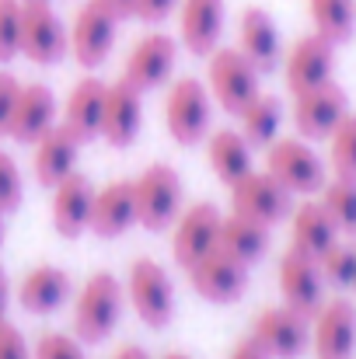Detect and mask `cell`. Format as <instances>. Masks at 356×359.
I'll list each match as a JSON object with an SVG mask.
<instances>
[{
	"instance_id": "1",
	"label": "cell",
	"mask_w": 356,
	"mask_h": 359,
	"mask_svg": "<svg viewBox=\"0 0 356 359\" xmlns=\"http://www.w3.org/2000/svg\"><path fill=\"white\" fill-rule=\"evenodd\" d=\"M265 171L290 192V196H318L329 182V168L322 154L304 136H276L265 147Z\"/></svg>"
},
{
	"instance_id": "2",
	"label": "cell",
	"mask_w": 356,
	"mask_h": 359,
	"mask_svg": "<svg viewBox=\"0 0 356 359\" xmlns=\"http://www.w3.org/2000/svg\"><path fill=\"white\" fill-rule=\"evenodd\" d=\"M122 304H126V286L112 272H95L74 300V335L84 346L105 342L122 318Z\"/></svg>"
},
{
	"instance_id": "3",
	"label": "cell",
	"mask_w": 356,
	"mask_h": 359,
	"mask_svg": "<svg viewBox=\"0 0 356 359\" xmlns=\"http://www.w3.org/2000/svg\"><path fill=\"white\" fill-rule=\"evenodd\" d=\"M133 210H136V224L150 234L168 231L182 206V175L171 164H147L136 178H133Z\"/></svg>"
},
{
	"instance_id": "4",
	"label": "cell",
	"mask_w": 356,
	"mask_h": 359,
	"mask_svg": "<svg viewBox=\"0 0 356 359\" xmlns=\"http://www.w3.org/2000/svg\"><path fill=\"white\" fill-rule=\"evenodd\" d=\"M258 81H262V74L251 67V60L237 46L235 49L231 46H217L206 56V91H210L213 105H220L231 116H237L251 98L262 95Z\"/></svg>"
},
{
	"instance_id": "5",
	"label": "cell",
	"mask_w": 356,
	"mask_h": 359,
	"mask_svg": "<svg viewBox=\"0 0 356 359\" xmlns=\"http://www.w3.org/2000/svg\"><path fill=\"white\" fill-rule=\"evenodd\" d=\"M210 119H213V98L206 84L196 77H178L164 98L168 136L182 147H196L210 136Z\"/></svg>"
},
{
	"instance_id": "6",
	"label": "cell",
	"mask_w": 356,
	"mask_h": 359,
	"mask_svg": "<svg viewBox=\"0 0 356 359\" xmlns=\"http://www.w3.org/2000/svg\"><path fill=\"white\" fill-rule=\"evenodd\" d=\"M119 18L105 0H84L67 28L70 35V56L84 67V70H98L119 39Z\"/></svg>"
},
{
	"instance_id": "7",
	"label": "cell",
	"mask_w": 356,
	"mask_h": 359,
	"mask_svg": "<svg viewBox=\"0 0 356 359\" xmlns=\"http://www.w3.org/2000/svg\"><path fill=\"white\" fill-rule=\"evenodd\" d=\"M126 300L147 328H168L175 314V286L157 258H136L126 276Z\"/></svg>"
},
{
	"instance_id": "8",
	"label": "cell",
	"mask_w": 356,
	"mask_h": 359,
	"mask_svg": "<svg viewBox=\"0 0 356 359\" xmlns=\"http://www.w3.org/2000/svg\"><path fill=\"white\" fill-rule=\"evenodd\" d=\"M248 339L269 359H297L311 346V318L286 304H272L255 314Z\"/></svg>"
},
{
	"instance_id": "9",
	"label": "cell",
	"mask_w": 356,
	"mask_h": 359,
	"mask_svg": "<svg viewBox=\"0 0 356 359\" xmlns=\"http://www.w3.org/2000/svg\"><path fill=\"white\" fill-rule=\"evenodd\" d=\"M70 53V35L49 0L21 4V56L35 67H56Z\"/></svg>"
},
{
	"instance_id": "10",
	"label": "cell",
	"mask_w": 356,
	"mask_h": 359,
	"mask_svg": "<svg viewBox=\"0 0 356 359\" xmlns=\"http://www.w3.org/2000/svg\"><path fill=\"white\" fill-rule=\"evenodd\" d=\"M231 189V213L237 217H248L255 224H265V227H276L290 217L294 210V196L262 168V171H248L244 178H237Z\"/></svg>"
},
{
	"instance_id": "11",
	"label": "cell",
	"mask_w": 356,
	"mask_h": 359,
	"mask_svg": "<svg viewBox=\"0 0 356 359\" xmlns=\"http://www.w3.org/2000/svg\"><path fill=\"white\" fill-rule=\"evenodd\" d=\"M220 220L224 213L210 199H199L178 213V220L171 224V255L182 269H192L199 258H206L217 248Z\"/></svg>"
},
{
	"instance_id": "12",
	"label": "cell",
	"mask_w": 356,
	"mask_h": 359,
	"mask_svg": "<svg viewBox=\"0 0 356 359\" xmlns=\"http://www.w3.org/2000/svg\"><path fill=\"white\" fill-rule=\"evenodd\" d=\"M175 63H178V39L168 32H147L126 53L122 81H129L136 91H154L175 74Z\"/></svg>"
},
{
	"instance_id": "13",
	"label": "cell",
	"mask_w": 356,
	"mask_h": 359,
	"mask_svg": "<svg viewBox=\"0 0 356 359\" xmlns=\"http://www.w3.org/2000/svg\"><path fill=\"white\" fill-rule=\"evenodd\" d=\"M332 70H336V46L322 39L318 32L301 35L283 56V81L290 95H304L329 84Z\"/></svg>"
},
{
	"instance_id": "14",
	"label": "cell",
	"mask_w": 356,
	"mask_h": 359,
	"mask_svg": "<svg viewBox=\"0 0 356 359\" xmlns=\"http://www.w3.org/2000/svg\"><path fill=\"white\" fill-rule=\"evenodd\" d=\"M346 112H350L346 91L336 81H329V84H322L315 91L294 95V112L290 116H294L297 136H304V140L315 143V140H329L332 129L346 119Z\"/></svg>"
},
{
	"instance_id": "15",
	"label": "cell",
	"mask_w": 356,
	"mask_h": 359,
	"mask_svg": "<svg viewBox=\"0 0 356 359\" xmlns=\"http://www.w3.org/2000/svg\"><path fill=\"white\" fill-rule=\"evenodd\" d=\"M279 293H283V304L315 318L318 307L325 304V276H322V265L318 258L304 255V251H294L286 248L283 258H279Z\"/></svg>"
},
{
	"instance_id": "16",
	"label": "cell",
	"mask_w": 356,
	"mask_h": 359,
	"mask_svg": "<svg viewBox=\"0 0 356 359\" xmlns=\"http://www.w3.org/2000/svg\"><path fill=\"white\" fill-rule=\"evenodd\" d=\"M311 349L318 359H353L356 353V304L346 297L325 300L311 318Z\"/></svg>"
},
{
	"instance_id": "17",
	"label": "cell",
	"mask_w": 356,
	"mask_h": 359,
	"mask_svg": "<svg viewBox=\"0 0 356 359\" xmlns=\"http://www.w3.org/2000/svg\"><path fill=\"white\" fill-rule=\"evenodd\" d=\"M185 272H189L192 290H196L203 300H210V304H235V300L244 297V290H248V265L231 258V255L220 251V248H213L206 258H199V262H196L192 269H185Z\"/></svg>"
},
{
	"instance_id": "18",
	"label": "cell",
	"mask_w": 356,
	"mask_h": 359,
	"mask_svg": "<svg viewBox=\"0 0 356 359\" xmlns=\"http://www.w3.org/2000/svg\"><path fill=\"white\" fill-rule=\"evenodd\" d=\"M143 126V91H136L129 81L105 84V109H102V140L109 147H133Z\"/></svg>"
},
{
	"instance_id": "19",
	"label": "cell",
	"mask_w": 356,
	"mask_h": 359,
	"mask_svg": "<svg viewBox=\"0 0 356 359\" xmlns=\"http://www.w3.org/2000/svg\"><path fill=\"white\" fill-rule=\"evenodd\" d=\"M237 49L251 60L258 74H272L283 60V42L272 14L265 7H244L237 18Z\"/></svg>"
},
{
	"instance_id": "20",
	"label": "cell",
	"mask_w": 356,
	"mask_h": 359,
	"mask_svg": "<svg viewBox=\"0 0 356 359\" xmlns=\"http://www.w3.org/2000/svg\"><path fill=\"white\" fill-rule=\"evenodd\" d=\"M91 203H95V185L88 182V175H81V171L67 175L53 189V203H49V217H53L56 234L67 241L81 238L91 224Z\"/></svg>"
},
{
	"instance_id": "21",
	"label": "cell",
	"mask_w": 356,
	"mask_h": 359,
	"mask_svg": "<svg viewBox=\"0 0 356 359\" xmlns=\"http://www.w3.org/2000/svg\"><path fill=\"white\" fill-rule=\"evenodd\" d=\"M35 161H32V171H35V182L42 189H56L67 175H74L77 168V150H81V140L63 126V122H53L35 143Z\"/></svg>"
},
{
	"instance_id": "22",
	"label": "cell",
	"mask_w": 356,
	"mask_h": 359,
	"mask_svg": "<svg viewBox=\"0 0 356 359\" xmlns=\"http://www.w3.org/2000/svg\"><path fill=\"white\" fill-rule=\"evenodd\" d=\"M224 35V0H178V42L192 56H210Z\"/></svg>"
},
{
	"instance_id": "23",
	"label": "cell",
	"mask_w": 356,
	"mask_h": 359,
	"mask_svg": "<svg viewBox=\"0 0 356 359\" xmlns=\"http://www.w3.org/2000/svg\"><path fill=\"white\" fill-rule=\"evenodd\" d=\"M286 220H290V248L294 251H304L311 258H322L332 244H339V227H336V220L329 217V210L322 206L318 196L301 199L290 210Z\"/></svg>"
},
{
	"instance_id": "24",
	"label": "cell",
	"mask_w": 356,
	"mask_h": 359,
	"mask_svg": "<svg viewBox=\"0 0 356 359\" xmlns=\"http://www.w3.org/2000/svg\"><path fill=\"white\" fill-rule=\"evenodd\" d=\"M56 122V95L32 81V84H21L18 91V102H14V112H11V122H7V136L21 147L35 143L49 126Z\"/></svg>"
},
{
	"instance_id": "25",
	"label": "cell",
	"mask_w": 356,
	"mask_h": 359,
	"mask_svg": "<svg viewBox=\"0 0 356 359\" xmlns=\"http://www.w3.org/2000/svg\"><path fill=\"white\" fill-rule=\"evenodd\" d=\"M74 297V279L60 265H35L18 283V304L28 314H56Z\"/></svg>"
},
{
	"instance_id": "26",
	"label": "cell",
	"mask_w": 356,
	"mask_h": 359,
	"mask_svg": "<svg viewBox=\"0 0 356 359\" xmlns=\"http://www.w3.org/2000/svg\"><path fill=\"white\" fill-rule=\"evenodd\" d=\"M136 224V210H133V182L116 178L102 189H95V203H91V224L88 231L95 238H122L129 227Z\"/></svg>"
},
{
	"instance_id": "27",
	"label": "cell",
	"mask_w": 356,
	"mask_h": 359,
	"mask_svg": "<svg viewBox=\"0 0 356 359\" xmlns=\"http://www.w3.org/2000/svg\"><path fill=\"white\" fill-rule=\"evenodd\" d=\"M102 109H105V81H98V77H81L74 88H70V95H67V102H63V126L81 140V147L84 143H91V140H98L102 136Z\"/></svg>"
},
{
	"instance_id": "28",
	"label": "cell",
	"mask_w": 356,
	"mask_h": 359,
	"mask_svg": "<svg viewBox=\"0 0 356 359\" xmlns=\"http://www.w3.org/2000/svg\"><path fill=\"white\" fill-rule=\"evenodd\" d=\"M203 143H206L210 171L224 185H235L237 178H244L251 171V147L241 136V129H210V136Z\"/></svg>"
},
{
	"instance_id": "29",
	"label": "cell",
	"mask_w": 356,
	"mask_h": 359,
	"mask_svg": "<svg viewBox=\"0 0 356 359\" xmlns=\"http://www.w3.org/2000/svg\"><path fill=\"white\" fill-rule=\"evenodd\" d=\"M217 248L228 251L231 258L244 262L248 269L269 251V227L265 224H255L248 217H224L220 220V234H217Z\"/></svg>"
},
{
	"instance_id": "30",
	"label": "cell",
	"mask_w": 356,
	"mask_h": 359,
	"mask_svg": "<svg viewBox=\"0 0 356 359\" xmlns=\"http://www.w3.org/2000/svg\"><path fill=\"white\" fill-rule=\"evenodd\" d=\"M237 122H241V136L248 140V147H269L276 136H279V126H283V105L279 98L272 95H258L251 98L241 112H237Z\"/></svg>"
},
{
	"instance_id": "31",
	"label": "cell",
	"mask_w": 356,
	"mask_h": 359,
	"mask_svg": "<svg viewBox=\"0 0 356 359\" xmlns=\"http://www.w3.org/2000/svg\"><path fill=\"white\" fill-rule=\"evenodd\" d=\"M311 25L332 46L350 42L356 32V0H308Z\"/></svg>"
},
{
	"instance_id": "32",
	"label": "cell",
	"mask_w": 356,
	"mask_h": 359,
	"mask_svg": "<svg viewBox=\"0 0 356 359\" xmlns=\"http://www.w3.org/2000/svg\"><path fill=\"white\" fill-rule=\"evenodd\" d=\"M322 206L329 210V217L336 220L339 234L356 238V178H329L325 189L318 192Z\"/></svg>"
},
{
	"instance_id": "33",
	"label": "cell",
	"mask_w": 356,
	"mask_h": 359,
	"mask_svg": "<svg viewBox=\"0 0 356 359\" xmlns=\"http://www.w3.org/2000/svg\"><path fill=\"white\" fill-rule=\"evenodd\" d=\"M329 164L339 178H356V112H346L329 136Z\"/></svg>"
},
{
	"instance_id": "34",
	"label": "cell",
	"mask_w": 356,
	"mask_h": 359,
	"mask_svg": "<svg viewBox=\"0 0 356 359\" xmlns=\"http://www.w3.org/2000/svg\"><path fill=\"white\" fill-rule=\"evenodd\" d=\"M318 265H322V276H325L329 286H336V290H353L356 286V248L353 244H332L318 258Z\"/></svg>"
},
{
	"instance_id": "35",
	"label": "cell",
	"mask_w": 356,
	"mask_h": 359,
	"mask_svg": "<svg viewBox=\"0 0 356 359\" xmlns=\"http://www.w3.org/2000/svg\"><path fill=\"white\" fill-rule=\"evenodd\" d=\"M21 56V0H0V67Z\"/></svg>"
},
{
	"instance_id": "36",
	"label": "cell",
	"mask_w": 356,
	"mask_h": 359,
	"mask_svg": "<svg viewBox=\"0 0 356 359\" xmlns=\"http://www.w3.org/2000/svg\"><path fill=\"white\" fill-rule=\"evenodd\" d=\"M32 359H88L84 342L67 332H42L32 342Z\"/></svg>"
},
{
	"instance_id": "37",
	"label": "cell",
	"mask_w": 356,
	"mask_h": 359,
	"mask_svg": "<svg viewBox=\"0 0 356 359\" xmlns=\"http://www.w3.org/2000/svg\"><path fill=\"white\" fill-rule=\"evenodd\" d=\"M25 199V182H21V168L14 164V157L7 150H0V210L14 213Z\"/></svg>"
},
{
	"instance_id": "38",
	"label": "cell",
	"mask_w": 356,
	"mask_h": 359,
	"mask_svg": "<svg viewBox=\"0 0 356 359\" xmlns=\"http://www.w3.org/2000/svg\"><path fill=\"white\" fill-rule=\"evenodd\" d=\"M0 359H32V346L7 318H0Z\"/></svg>"
},
{
	"instance_id": "39",
	"label": "cell",
	"mask_w": 356,
	"mask_h": 359,
	"mask_svg": "<svg viewBox=\"0 0 356 359\" xmlns=\"http://www.w3.org/2000/svg\"><path fill=\"white\" fill-rule=\"evenodd\" d=\"M178 11V0H133V18L143 25H161Z\"/></svg>"
},
{
	"instance_id": "40",
	"label": "cell",
	"mask_w": 356,
	"mask_h": 359,
	"mask_svg": "<svg viewBox=\"0 0 356 359\" xmlns=\"http://www.w3.org/2000/svg\"><path fill=\"white\" fill-rule=\"evenodd\" d=\"M18 91H21V81L0 67V136H7V122L14 112V102H18Z\"/></svg>"
},
{
	"instance_id": "41",
	"label": "cell",
	"mask_w": 356,
	"mask_h": 359,
	"mask_svg": "<svg viewBox=\"0 0 356 359\" xmlns=\"http://www.w3.org/2000/svg\"><path fill=\"white\" fill-rule=\"evenodd\" d=\"M231 359H269V356H265V353H262V349H258L248 335H244L235 349H231Z\"/></svg>"
},
{
	"instance_id": "42",
	"label": "cell",
	"mask_w": 356,
	"mask_h": 359,
	"mask_svg": "<svg viewBox=\"0 0 356 359\" xmlns=\"http://www.w3.org/2000/svg\"><path fill=\"white\" fill-rule=\"evenodd\" d=\"M112 359H150V353L143 349V346H136V342H126V346H119Z\"/></svg>"
},
{
	"instance_id": "43",
	"label": "cell",
	"mask_w": 356,
	"mask_h": 359,
	"mask_svg": "<svg viewBox=\"0 0 356 359\" xmlns=\"http://www.w3.org/2000/svg\"><path fill=\"white\" fill-rule=\"evenodd\" d=\"M7 304H11V279L7 269L0 265V318H7Z\"/></svg>"
},
{
	"instance_id": "44",
	"label": "cell",
	"mask_w": 356,
	"mask_h": 359,
	"mask_svg": "<svg viewBox=\"0 0 356 359\" xmlns=\"http://www.w3.org/2000/svg\"><path fill=\"white\" fill-rule=\"evenodd\" d=\"M105 4H109V7L116 11L122 21H126V18H133V0H105Z\"/></svg>"
},
{
	"instance_id": "45",
	"label": "cell",
	"mask_w": 356,
	"mask_h": 359,
	"mask_svg": "<svg viewBox=\"0 0 356 359\" xmlns=\"http://www.w3.org/2000/svg\"><path fill=\"white\" fill-rule=\"evenodd\" d=\"M4 217H7V213L0 210V248H4V238H7V227H4Z\"/></svg>"
},
{
	"instance_id": "46",
	"label": "cell",
	"mask_w": 356,
	"mask_h": 359,
	"mask_svg": "<svg viewBox=\"0 0 356 359\" xmlns=\"http://www.w3.org/2000/svg\"><path fill=\"white\" fill-rule=\"evenodd\" d=\"M161 359H192V356H185V353H164Z\"/></svg>"
},
{
	"instance_id": "47",
	"label": "cell",
	"mask_w": 356,
	"mask_h": 359,
	"mask_svg": "<svg viewBox=\"0 0 356 359\" xmlns=\"http://www.w3.org/2000/svg\"><path fill=\"white\" fill-rule=\"evenodd\" d=\"M21 4H32V0H21Z\"/></svg>"
},
{
	"instance_id": "48",
	"label": "cell",
	"mask_w": 356,
	"mask_h": 359,
	"mask_svg": "<svg viewBox=\"0 0 356 359\" xmlns=\"http://www.w3.org/2000/svg\"><path fill=\"white\" fill-rule=\"evenodd\" d=\"M353 293H356V286H353Z\"/></svg>"
}]
</instances>
